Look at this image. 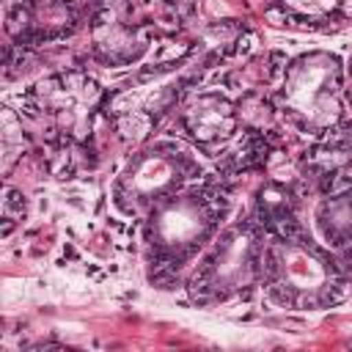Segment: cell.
Here are the masks:
<instances>
[{"instance_id": "7c38bea8", "label": "cell", "mask_w": 352, "mask_h": 352, "mask_svg": "<svg viewBox=\"0 0 352 352\" xmlns=\"http://www.w3.org/2000/svg\"><path fill=\"white\" fill-rule=\"evenodd\" d=\"M236 113H239V121L248 124V126H270L272 118H275V107L261 96V94H248L245 99L236 102Z\"/></svg>"}, {"instance_id": "9a60e30c", "label": "cell", "mask_w": 352, "mask_h": 352, "mask_svg": "<svg viewBox=\"0 0 352 352\" xmlns=\"http://www.w3.org/2000/svg\"><path fill=\"white\" fill-rule=\"evenodd\" d=\"M338 270L346 280H352V239H346L341 248H338Z\"/></svg>"}, {"instance_id": "30bf717a", "label": "cell", "mask_w": 352, "mask_h": 352, "mask_svg": "<svg viewBox=\"0 0 352 352\" xmlns=\"http://www.w3.org/2000/svg\"><path fill=\"white\" fill-rule=\"evenodd\" d=\"M316 226L333 248H341L346 239H352V190L327 195L316 206Z\"/></svg>"}, {"instance_id": "7a4b0ae2", "label": "cell", "mask_w": 352, "mask_h": 352, "mask_svg": "<svg viewBox=\"0 0 352 352\" xmlns=\"http://www.w3.org/2000/svg\"><path fill=\"white\" fill-rule=\"evenodd\" d=\"M261 278L270 294L292 308H316L336 297L344 275L308 242L278 239L261 253Z\"/></svg>"}, {"instance_id": "9c48e42d", "label": "cell", "mask_w": 352, "mask_h": 352, "mask_svg": "<svg viewBox=\"0 0 352 352\" xmlns=\"http://www.w3.org/2000/svg\"><path fill=\"white\" fill-rule=\"evenodd\" d=\"M8 33L22 41H41L74 30L77 14L72 0H19L6 14Z\"/></svg>"}, {"instance_id": "277c9868", "label": "cell", "mask_w": 352, "mask_h": 352, "mask_svg": "<svg viewBox=\"0 0 352 352\" xmlns=\"http://www.w3.org/2000/svg\"><path fill=\"white\" fill-rule=\"evenodd\" d=\"M198 173V162L176 143H154L138 151L113 184V201L121 212L138 214L182 190Z\"/></svg>"}, {"instance_id": "5bb4252c", "label": "cell", "mask_w": 352, "mask_h": 352, "mask_svg": "<svg viewBox=\"0 0 352 352\" xmlns=\"http://www.w3.org/2000/svg\"><path fill=\"white\" fill-rule=\"evenodd\" d=\"M173 16H190L192 11H195V6H198V0H160Z\"/></svg>"}, {"instance_id": "4fadbf2b", "label": "cell", "mask_w": 352, "mask_h": 352, "mask_svg": "<svg viewBox=\"0 0 352 352\" xmlns=\"http://www.w3.org/2000/svg\"><path fill=\"white\" fill-rule=\"evenodd\" d=\"M272 3L292 8V11H300L305 16H330L344 6V0H272Z\"/></svg>"}, {"instance_id": "8992f818", "label": "cell", "mask_w": 352, "mask_h": 352, "mask_svg": "<svg viewBox=\"0 0 352 352\" xmlns=\"http://www.w3.org/2000/svg\"><path fill=\"white\" fill-rule=\"evenodd\" d=\"M33 102L60 132L80 135L91 126V116L99 104V85L85 74H58L36 88Z\"/></svg>"}, {"instance_id": "52a82bcc", "label": "cell", "mask_w": 352, "mask_h": 352, "mask_svg": "<svg viewBox=\"0 0 352 352\" xmlns=\"http://www.w3.org/2000/svg\"><path fill=\"white\" fill-rule=\"evenodd\" d=\"M129 0H94L91 14V50L104 66L135 63L146 52L143 30L126 19Z\"/></svg>"}, {"instance_id": "2e32d148", "label": "cell", "mask_w": 352, "mask_h": 352, "mask_svg": "<svg viewBox=\"0 0 352 352\" xmlns=\"http://www.w3.org/2000/svg\"><path fill=\"white\" fill-rule=\"evenodd\" d=\"M346 99H349V102H352V88H346Z\"/></svg>"}, {"instance_id": "5b68a950", "label": "cell", "mask_w": 352, "mask_h": 352, "mask_svg": "<svg viewBox=\"0 0 352 352\" xmlns=\"http://www.w3.org/2000/svg\"><path fill=\"white\" fill-rule=\"evenodd\" d=\"M261 253L264 250L258 248V239L250 228H228L209 250L195 283H201L204 292L217 297L239 292L250 283L256 272H261Z\"/></svg>"}, {"instance_id": "ba28073f", "label": "cell", "mask_w": 352, "mask_h": 352, "mask_svg": "<svg viewBox=\"0 0 352 352\" xmlns=\"http://www.w3.org/2000/svg\"><path fill=\"white\" fill-rule=\"evenodd\" d=\"M179 124L182 129L201 146H217L226 143L236 135L239 129V113L236 104L217 94V91H204L190 96L182 110H179Z\"/></svg>"}, {"instance_id": "8fae6325", "label": "cell", "mask_w": 352, "mask_h": 352, "mask_svg": "<svg viewBox=\"0 0 352 352\" xmlns=\"http://www.w3.org/2000/svg\"><path fill=\"white\" fill-rule=\"evenodd\" d=\"M256 214L264 226H286L294 220V195L280 182H267L256 198Z\"/></svg>"}, {"instance_id": "6da1fadb", "label": "cell", "mask_w": 352, "mask_h": 352, "mask_svg": "<svg viewBox=\"0 0 352 352\" xmlns=\"http://www.w3.org/2000/svg\"><path fill=\"white\" fill-rule=\"evenodd\" d=\"M344 94L341 58L327 50H308L286 66L278 88V104L297 129L322 135L336 129L341 121Z\"/></svg>"}, {"instance_id": "3957f363", "label": "cell", "mask_w": 352, "mask_h": 352, "mask_svg": "<svg viewBox=\"0 0 352 352\" xmlns=\"http://www.w3.org/2000/svg\"><path fill=\"white\" fill-rule=\"evenodd\" d=\"M223 206L206 190H176L151 206L146 242L160 261L182 264L214 234Z\"/></svg>"}]
</instances>
